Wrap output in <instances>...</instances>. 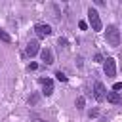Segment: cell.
I'll return each mask as SVG.
<instances>
[{"instance_id":"cell-1","label":"cell","mask_w":122,"mask_h":122,"mask_svg":"<svg viewBox=\"0 0 122 122\" xmlns=\"http://www.w3.org/2000/svg\"><path fill=\"white\" fill-rule=\"evenodd\" d=\"M105 40L112 48L120 46V30H118L116 25H107V29H105Z\"/></svg>"},{"instance_id":"cell-2","label":"cell","mask_w":122,"mask_h":122,"mask_svg":"<svg viewBox=\"0 0 122 122\" xmlns=\"http://www.w3.org/2000/svg\"><path fill=\"white\" fill-rule=\"evenodd\" d=\"M88 21H90L92 30H101V29H103L101 17H99V13H97V10H95V8H90V10H88Z\"/></svg>"},{"instance_id":"cell-3","label":"cell","mask_w":122,"mask_h":122,"mask_svg":"<svg viewBox=\"0 0 122 122\" xmlns=\"http://www.w3.org/2000/svg\"><path fill=\"white\" fill-rule=\"evenodd\" d=\"M103 72H105L107 78H112V76L116 74V61H114L112 57H107V59L103 61Z\"/></svg>"},{"instance_id":"cell-4","label":"cell","mask_w":122,"mask_h":122,"mask_svg":"<svg viewBox=\"0 0 122 122\" xmlns=\"http://www.w3.org/2000/svg\"><path fill=\"white\" fill-rule=\"evenodd\" d=\"M93 97H95L97 101H105V99H107V90H105L103 82H95V84H93Z\"/></svg>"},{"instance_id":"cell-5","label":"cell","mask_w":122,"mask_h":122,"mask_svg":"<svg viewBox=\"0 0 122 122\" xmlns=\"http://www.w3.org/2000/svg\"><path fill=\"white\" fill-rule=\"evenodd\" d=\"M34 32H36L38 38H46V36L51 34V27L46 25V23H38V25H34Z\"/></svg>"},{"instance_id":"cell-6","label":"cell","mask_w":122,"mask_h":122,"mask_svg":"<svg viewBox=\"0 0 122 122\" xmlns=\"http://www.w3.org/2000/svg\"><path fill=\"white\" fill-rule=\"evenodd\" d=\"M40 84H42V93L46 97H50L53 93V80L51 78H40Z\"/></svg>"},{"instance_id":"cell-7","label":"cell","mask_w":122,"mask_h":122,"mask_svg":"<svg viewBox=\"0 0 122 122\" xmlns=\"http://www.w3.org/2000/svg\"><path fill=\"white\" fill-rule=\"evenodd\" d=\"M25 53H27L29 57H34L36 53H40V44H38V40H30V42L27 44V48H25Z\"/></svg>"},{"instance_id":"cell-8","label":"cell","mask_w":122,"mask_h":122,"mask_svg":"<svg viewBox=\"0 0 122 122\" xmlns=\"http://www.w3.org/2000/svg\"><path fill=\"white\" fill-rule=\"evenodd\" d=\"M40 57H42V61H44L46 65H51V63H53V53H51L50 48H42V50H40Z\"/></svg>"},{"instance_id":"cell-9","label":"cell","mask_w":122,"mask_h":122,"mask_svg":"<svg viewBox=\"0 0 122 122\" xmlns=\"http://www.w3.org/2000/svg\"><path fill=\"white\" fill-rule=\"evenodd\" d=\"M107 101L109 103H112V105H118V103H122V97H120V93L118 92H107Z\"/></svg>"},{"instance_id":"cell-10","label":"cell","mask_w":122,"mask_h":122,"mask_svg":"<svg viewBox=\"0 0 122 122\" xmlns=\"http://www.w3.org/2000/svg\"><path fill=\"white\" fill-rule=\"evenodd\" d=\"M38 101H40V93H32V95L29 97V105H30V107L38 105Z\"/></svg>"},{"instance_id":"cell-11","label":"cell","mask_w":122,"mask_h":122,"mask_svg":"<svg viewBox=\"0 0 122 122\" xmlns=\"http://www.w3.org/2000/svg\"><path fill=\"white\" fill-rule=\"evenodd\" d=\"M74 105H76V109H78V111H82V109H84V105H86V99H84V97H76Z\"/></svg>"},{"instance_id":"cell-12","label":"cell","mask_w":122,"mask_h":122,"mask_svg":"<svg viewBox=\"0 0 122 122\" xmlns=\"http://www.w3.org/2000/svg\"><path fill=\"white\" fill-rule=\"evenodd\" d=\"M0 40H4V42H8V44H10V42H11V36H10L4 29H0Z\"/></svg>"},{"instance_id":"cell-13","label":"cell","mask_w":122,"mask_h":122,"mask_svg":"<svg viewBox=\"0 0 122 122\" xmlns=\"http://www.w3.org/2000/svg\"><path fill=\"white\" fill-rule=\"evenodd\" d=\"M55 78H57L59 82H67V76H65L61 71H57V72H55Z\"/></svg>"},{"instance_id":"cell-14","label":"cell","mask_w":122,"mask_h":122,"mask_svg":"<svg viewBox=\"0 0 122 122\" xmlns=\"http://www.w3.org/2000/svg\"><path fill=\"white\" fill-rule=\"evenodd\" d=\"M97 114H99V109H92V111L88 112V116H90V118H95Z\"/></svg>"},{"instance_id":"cell-15","label":"cell","mask_w":122,"mask_h":122,"mask_svg":"<svg viewBox=\"0 0 122 122\" xmlns=\"http://www.w3.org/2000/svg\"><path fill=\"white\" fill-rule=\"evenodd\" d=\"M93 61H95V63H103V55H101V53H95V55H93Z\"/></svg>"},{"instance_id":"cell-16","label":"cell","mask_w":122,"mask_h":122,"mask_svg":"<svg viewBox=\"0 0 122 122\" xmlns=\"http://www.w3.org/2000/svg\"><path fill=\"white\" fill-rule=\"evenodd\" d=\"M118 90H122V82H116V84L112 86V92H118Z\"/></svg>"},{"instance_id":"cell-17","label":"cell","mask_w":122,"mask_h":122,"mask_svg":"<svg viewBox=\"0 0 122 122\" xmlns=\"http://www.w3.org/2000/svg\"><path fill=\"white\" fill-rule=\"evenodd\" d=\"M78 27H80V30H86V29H88V25H86V21H80V23H78Z\"/></svg>"},{"instance_id":"cell-18","label":"cell","mask_w":122,"mask_h":122,"mask_svg":"<svg viewBox=\"0 0 122 122\" xmlns=\"http://www.w3.org/2000/svg\"><path fill=\"white\" fill-rule=\"evenodd\" d=\"M36 69H38L36 63H30V65H29V71H36Z\"/></svg>"}]
</instances>
